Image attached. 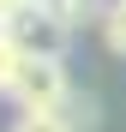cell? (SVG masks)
<instances>
[{"mask_svg":"<svg viewBox=\"0 0 126 132\" xmlns=\"http://www.w3.org/2000/svg\"><path fill=\"white\" fill-rule=\"evenodd\" d=\"M6 42H12L24 60H66L72 24L48 6V0H42V6H12V18H6Z\"/></svg>","mask_w":126,"mask_h":132,"instance_id":"cell-1","label":"cell"},{"mask_svg":"<svg viewBox=\"0 0 126 132\" xmlns=\"http://www.w3.org/2000/svg\"><path fill=\"white\" fill-rule=\"evenodd\" d=\"M66 96H72L66 60H24L18 90H12V102H18V108H66Z\"/></svg>","mask_w":126,"mask_h":132,"instance_id":"cell-2","label":"cell"},{"mask_svg":"<svg viewBox=\"0 0 126 132\" xmlns=\"http://www.w3.org/2000/svg\"><path fill=\"white\" fill-rule=\"evenodd\" d=\"M48 6H54V12H60V18L78 30V24H96V18L108 12V0H48Z\"/></svg>","mask_w":126,"mask_h":132,"instance_id":"cell-5","label":"cell"},{"mask_svg":"<svg viewBox=\"0 0 126 132\" xmlns=\"http://www.w3.org/2000/svg\"><path fill=\"white\" fill-rule=\"evenodd\" d=\"M60 114H66V120H72V132H90V126H96V102L72 90V96H66V108H60Z\"/></svg>","mask_w":126,"mask_h":132,"instance_id":"cell-7","label":"cell"},{"mask_svg":"<svg viewBox=\"0 0 126 132\" xmlns=\"http://www.w3.org/2000/svg\"><path fill=\"white\" fill-rule=\"evenodd\" d=\"M6 18H12V0H0V36H6Z\"/></svg>","mask_w":126,"mask_h":132,"instance_id":"cell-8","label":"cell"},{"mask_svg":"<svg viewBox=\"0 0 126 132\" xmlns=\"http://www.w3.org/2000/svg\"><path fill=\"white\" fill-rule=\"evenodd\" d=\"M12 132H72V120L60 114V108H18Z\"/></svg>","mask_w":126,"mask_h":132,"instance_id":"cell-3","label":"cell"},{"mask_svg":"<svg viewBox=\"0 0 126 132\" xmlns=\"http://www.w3.org/2000/svg\"><path fill=\"white\" fill-rule=\"evenodd\" d=\"M18 72H24V54L0 36V96H12V90H18Z\"/></svg>","mask_w":126,"mask_h":132,"instance_id":"cell-6","label":"cell"},{"mask_svg":"<svg viewBox=\"0 0 126 132\" xmlns=\"http://www.w3.org/2000/svg\"><path fill=\"white\" fill-rule=\"evenodd\" d=\"M96 30H102V42L114 54H126V0H108V12L96 18Z\"/></svg>","mask_w":126,"mask_h":132,"instance_id":"cell-4","label":"cell"}]
</instances>
